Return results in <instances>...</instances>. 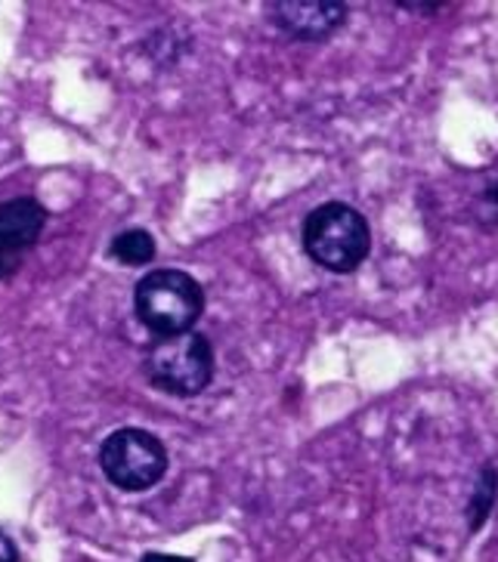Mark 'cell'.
Returning a JSON list of instances; mask_svg holds the SVG:
<instances>
[{"label": "cell", "instance_id": "obj_12", "mask_svg": "<svg viewBox=\"0 0 498 562\" xmlns=\"http://www.w3.org/2000/svg\"><path fill=\"white\" fill-rule=\"evenodd\" d=\"M140 562H196V560H189V557H177V553H143V560Z\"/></svg>", "mask_w": 498, "mask_h": 562}, {"label": "cell", "instance_id": "obj_9", "mask_svg": "<svg viewBox=\"0 0 498 562\" xmlns=\"http://www.w3.org/2000/svg\"><path fill=\"white\" fill-rule=\"evenodd\" d=\"M474 216L483 229H498V180L474 201Z\"/></svg>", "mask_w": 498, "mask_h": 562}, {"label": "cell", "instance_id": "obj_11", "mask_svg": "<svg viewBox=\"0 0 498 562\" xmlns=\"http://www.w3.org/2000/svg\"><path fill=\"white\" fill-rule=\"evenodd\" d=\"M19 266H22V260H19V257H3V254H0V281L10 279Z\"/></svg>", "mask_w": 498, "mask_h": 562}, {"label": "cell", "instance_id": "obj_3", "mask_svg": "<svg viewBox=\"0 0 498 562\" xmlns=\"http://www.w3.org/2000/svg\"><path fill=\"white\" fill-rule=\"evenodd\" d=\"M146 378L167 396L192 398L214 381V347L199 331L158 337L146 356Z\"/></svg>", "mask_w": 498, "mask_h": 562}, {"label": "cell", "instance_id": "obj_1", "mask_svg": "<svg viewBox=\"0 0 498 562\" xmlns=\"http://www.w3.org/2000/svg\"><path fill=\"white\" fill-rule=\"evenodd\" d=\"M300 238L307 257L337 276L356 272L372 250L368 220L344 201H329L310 211Z\"/></svg>", "mask_w": 498, "mask_h": 562}, {"label": "cell", "instance_id": "obj_10", "mask_svg": "<svg viewBox=\"0 0 498 562\" xmlns=\"http://www.w3.org/2000/svg\"><path fill=\"white\" fill-rule=\"evenodd\" d=\"M0 562H19V547L16 541L0 529Z\"/></svg>", "mask_w": 498, "mask_h": 562}, {"label": "cell", "instance_id": "obj_8", "mask_svg": "<svg viewBox=\"0 0 498 562\" xmlns=\"http://www.w3.org/2000/svg\"><path fill=\"white\" fill-rule=\"evenodd\" d=\"M498 497V470L496 467H483L480 480L474 485V497L467 501V522L477 531L486 522V516L493 513Z\"/></svg>", "mask_w": 498, "mask_h": 562}, {"label": "cell", "instance_id": "obj_2", "mask_svg": "<svg viewBox=\"0 0 498 562\" xmlns=\"http://www.w3.org/2000/svg\"><path fill=\"white\" fill-rule=\"evenodd\" d=\"M133 310L155 337H180L204 313V291L184 269H155L136 281Z\"/></svg>", "mask_w": 498, "mask_h": 562}, {"label": "cell", "instance_id": "obj_7", "mask_svg": "<svg viewBox=\"0 0 498 562\" xmlns=\"http://www.w3.org/2000/svg\"><path fill=\"white\" fill-rule=\"evenodd\" d=\"M112 257L124 266H146L155 257V238L146 229H128L115 235Z\"/></svg>", "mask_w": 498, "mask_h": 562}, {"label": "cell", "instance_id": "obj_4", "mask_svg": "<svg viewBox=\"0 0 498 562\" xmlns=\"http://www.w3.org/2000/svg\"><path fill=\"white\" fill-rule=\"evenodd\" d=\"M100 470L121 492H150L165 480L167 448L155 432L124 427L100 446Z\"/></svg>", "mask_w": 498, "mask_h": 562}, {"label": "cell", "instance_id": "obj_5", "mask_svg": "<svg viewBox=\"0 0 498 562\" xmlns=\"http://www.w3.org/2000/svg\"><path fill=\"white\" fill-rule=\"evenodd\" d=\"M269 19L288 37L325 41L347 22V7L337 0H279L269 7Z\"/></svg>", "mask_w": 498, "mask_h": 562}, {"label": "cell", "instance_id": "obj_6", "mask_svg": "<svg viewBox=\"0 0 498 562\" xmlns=\"http://www.w3.org/2000/svg\"><path fill=\"white\" fill-rule=\"evenodd\" d=\"M47 226L44 204L32 195L10 199L0 204V254L3 257H25V250L37 245L41 232Z\"/></svg>", "mask_w": 498, "mask_h": 562}]
</instances>
